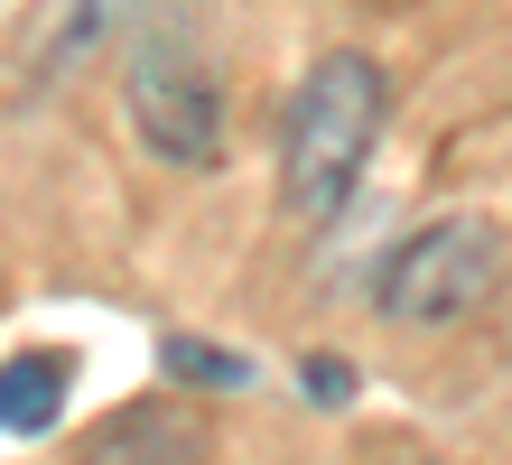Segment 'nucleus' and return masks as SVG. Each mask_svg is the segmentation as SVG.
Listing matches in <instances>:
<instances>
[{
    "mask_svg": "<svg viewBox=\"0 0 512 465\" xmlns=\"http://www.w3.org/2000/svg\"><path fill=\"white\" fill-rule=\"evenodd\" d=\"M391 121V84L373 56H317L308 75H298L289 112H280V205L298 214V224H326V214H345L354 177H364L373 140Z\"/></svg>",
    "mask_w": 512,
    "mask_h": 465,
    "instance_id": "f257e3e1",
    "label": "nucleus"
},
{
    "mask_svg": "<svg viewBox=\"0 0 512 465\" xmlns=\"http://www.w3.org/2000/svg\"><path fill=\"white\" fill-rule=\"evenodd\" d=\"M122 112H131V140L149 149L159 168H224L233 149V103H224V75L187 28H140L131 56H122Z\"/></svg>",
    "mask_w": 512,
    "mask_h": 465,
    "instance_id": "f03ea898",
    "label": "nucleus"
},
{
    "mask_svg": "<svg viewBox=\"0 0 512 465\" xmlns=\"http://www.w3.org/2000/svg\"><path fill=\"white\" fill-rule=\"evenodd\" d=\"M503 270H512V252H503V233L485 214H438V224H419L382 252L373 307L391 326H457L503 289Z\"/></svg>",
    "mask_w": 512,
    "mask_h": 465,
    "instance_id": "7ed1b4c3",
    "label": "nucleus"
},
{
    "mask_svg": "<svg viewBox=\"0 0 512 465\" xmlns=\"http://www.w3.org/2000/svg\"><path fill=\"white\" fill-rule=\"evenodd\" d=\"M75 465H215V447H205L196 410H177V400H131V410H112L94 438L75 447Z\"/></svg>",
    "mask_w": 512,
    "mask_h": 465,
    "instance_id": "20e7f679",
    "label": "nucleus"
},
{
    "mask_svg": "<svg viewBox=\"0 0 512 465\" xmlns=\"http://www.w3.org/2000/svg\"><path fill=\"white\" fill-rule=\"evenodd\" d=\"M75 400V363L56 345H19L0 363V438H47Z\"/></svg>",
    "mask_w": 512,
    "mask_h": 465,
    "instance_id": "39448f33",
    "label": "nucleus"
},
{
    "mask_svg": "<svg viewBox=\"0 0 512 465\" xmlns=\"http://www.w3.org/2000/svg\"><path fill=\"white\" fill-rule=\"evenodd\" d=\"M159 372H168V382H196V391H243L252 382V363L243 354H215L205 335H168V345H159Z\"/></svg>",
    "mask_w": 512,
    "mask_h": 465,
    "instance_id": "423d86ee",
    "label": "nucleus"
},
{
    "mask_svg": "<svg viewBox=\"0 0 512 465\" xmlns=\"http://www.w3.org/2000/svg\"><path fill=\"white\" fill-rule=\"evenodd\" d=\"M298 382H308V400H345V391H354V372H345V363H308Z\"/></svg>",
    "mask_w": 512,
    "mask_h": 465,
    "instance_id": "0eeeda50",
    "label": "nucleus"
},
{
    "mask_svg": "<svg viewBox=\"0 0 512 465\" xmlns=\"http://www.w3.org/2000/svg\"><path fill=\"white\" fill-rule=\"evenodd\" d=\"M401 465H429V456H401Z\"/></svg>",
    "mask_w": 512,
    "mask_h": 465,
    "instance_id": "6e6552de",
    "label": "nucleus"
}]
</instances>
